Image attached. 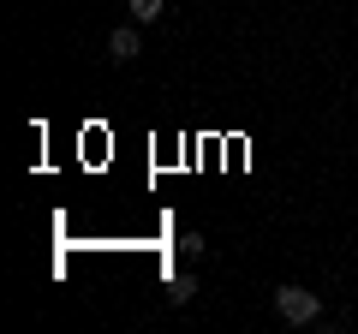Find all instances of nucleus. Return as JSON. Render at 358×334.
Wrapping results in <instances>:
<instances>
[{
  "label": "nucleus",
  "mask_w": 358,
  "mask_h": 334,
  "mask_svg": "<svg viewBox=\"0 0 358 334\" xmlns=\"http://www.w3.org/2000/svg\"><path fill=\"white\" fill-rule=\"evenodd\" d=\"M167 298H173V305H192V298H197V281H192V275H173V286H167Z\"/></svg>",
  "instance_id": "obj_4"
},
{
  "label": "nucleus",
  "mask_w": 358,
  "mask_h": 334,
  "mask_svg": "<svg viewBox=\"0 0 358 334\" xmlns=\"http://www.w3.org/2000/svg\"><path fill=\"white\" fill-rule=\"evenodd\" d=\"M138 54H143V42H138V30H131V24H120L114 36H108V60H114V66H131Z\"/></svg>",
  "instance_id": "obj_2"
},
{
  "label": "nucleus",
  "mask_w": 358,
  "mask_h": 334,
  "mask_svg": "<svg viewBox=\"0 0 358 334\" xmlns=\"http://www.w3.org/2000/svg\"><path fill=\"white\" fill-rule=\"evenodd\" d=\"M162 13H167V0H131V18H138V24H155Z\"/></svg>",
  "instance_id": "obj_3"
},
{
  "label": "nucleus",
  "mask_w": 358,
  "mask_h": 334,
  "mask_svg": "<svg viewBox=\"0 0 358 334\" xmlns=\"http://www.w3.org/2000/svg\"><path fill=\"white\" fill-rule=\"evenodd\" d=\"M275 310H281V322H293V328H305V322L322 317V298L305 293V286H275Z\"/></svg>",
  "instance_id": "obj_1"
}]
</instances>
